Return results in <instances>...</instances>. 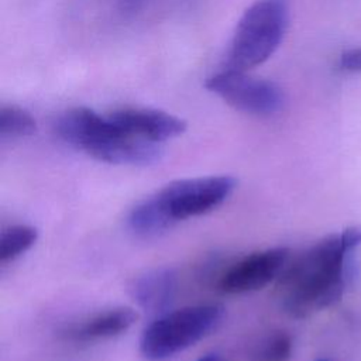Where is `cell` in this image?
<instances>
[{
    "instance_id": "obj_1",
    "label": "cell",
    "mask_w": 361,
    "mask_h": 361,
    "mask_svg": "<svg viewBox=\"0 0 361 361\" xmlns=\"http://www.w3.org/2000/svg\"><path fill=\"white\" fill-rule=\"evenodd\" d=\"M350 252L341 234H330L288 261L278 276L283 310L290 317L305 319L340 300Z\"/></svg>"
},
{
    "instance_id": "obj_2",
    "label": "cell",
    "mask_w": 361,
    "mask_h": 361,
    "mask_svg": "<svg viewBox=\"0 0 361 361\" xmlns=\"http://www.w3.org/2000/svg\"><path fill=\"white\" fill-rule=\"evenodd\" d=\"M285 0H257L237 23L223 69L247 72L272 56L288 28Z\"/></svg>"
},
{
    "instance_id": "obj_3",
    "label": "cell",
    "mask_w": 361,
    "mask_h": 361,
    "mask_svg": "<svg viewBox=\"0 0 361 361\" xmlns=\"http://www.w3.org/2000/svg\"><path fill=\"white\" fill-rule=\"evenodd\" d=\"M224 309L219 305L182 307L155 319L141 334L140 350L149 361H161L189 348L213 331Z\"/></svg>"
},
{
    "instance_id": "obj_4",
    "label": "cell",
    "mask_w": 361,
    "mask_h": 361,
    "mask_svg": "<svg viewBox=\"0 0 361 361\" xmlns=\"http://www.w3.org/2000/svg\"><path fill=\"white\" fill-rule=\"evenodd\" d=\"M235 186L237 179L230 175L178 179L155 196L169 219L176 223L212 212L227 200Z\"/></svg>"
},
{
    "instance_id": "obj_5",
    "label": "cell",
    "mask_w": 361,
    "mask_h": 361,
    "mask_svg": "<svg viewBox=\"0 0 361 361\" xmlns=\"http://www.w3.org/2000/svg\"><path fill=\"white\" fill-rule=\"evenodd\" d=\"M204 86L228 106L247 114L272 116L283 104V93L276 83L240 71L223 69L212 75Z\"/></svg>"
},
{
    "instance_id": "obj_6",
    "label": "cell",
    "mask_w": 361,
    "mask_h": 361,
    "mask_svg": "<svg viewBox=\"0 0 361 361\" xmlns=\"http://www.w3.org/2000/svg\"><path fill=\"white\" fill-rule=\"evenodd\" d=\"M290 251L274 247L252 252L233 264L219 279V289L224 293H247L262 289L278 278L288 264Z\"/></svg>"
},
{
    "instance_id": "obj_7",
    "label": "cell",
    "mask_w": 361,
    "mask_h": 361,
    "mask_svg": "<svg viewBox=\"0 0 361 361\" xmlns=\"http://www.w3.org/2000/svg\"><path fill=\"white\" fill-rule=\"evenodd\" d=\"M110 120L124 133L152 142H162L185 133L186 121L157 109L126 107L109 114Z\"/></svg>"
},
{
    "instance_id": "obj_8",
    "label": "cell",
    "mask_w": 361,
    "mask_h": 361,
    "mask_svg": "<svg viewBox=\"0 0 361 361\" xmlns=\"http://www.w3.org/2000/svg\"><path fill=\"white\" fill-rule=\"evenodd\" d=\"M130 295L137 305L148 313L164 314L172 305L178 290V274L175 269L162 267L149 269L130 283Z\"/></svg>"
},
{
    "instance_id": "obj_9",
    "label": "cell",
    "mask_w": 361,
    "mask_h": 361,
    "mask_svg": "<svg viewBox=\"0 0 361 361\" xmlns=\"http://www.w3.org/2000/svg\"><path fill=\"white\" fill-rule=\"evenodd\" d=\"M138 319L131 307H114L94 314L80 324L71 326L63 336L72 341H94L111 338L127 331Z\"/></svg>"
},
{
    "instance_id": "obj_10",
    "label": "cell",
    "mask_w": 361,
    "mask_h": 361,
    "mask_svg": "<svg viewBox=\"0 0 361 361\" xmlns=\"http://www.w3.org/2000/svg\"><path fill=\"white\" fill-rule=\"evenodd\" d=\"M175 223L165 213L155 195L148 196L131 209L127 217L128 228L140 237H154Z\"/></svg>"
},
{
    "instance_id": "obj_11",
    "label": "cell",
    "mask_w": 361,
    "mask_h": 361,
    "mask_svg": "<svg viewBox=\"0 0 361 361\" xmlns=\"http://www.w3.org/2000/svg\"><path fill=\"white\" fill-rule=\"evenodd\" d=\"M38 238V230L32 226L17 224L6 228L0 237V262L6 264L27 250H30Z\"/></svg>"
},
{
    "instance_id": "obj_12",
    "label": "cell",
    "mask_w": 361,
    "mask_h": 361,
    "mask_svg": "<svg viewBox=\"0 0 361 361\" xmlns=\"http://www.w3.org/2000/svg\"><path fill=\"white\" fill-rule=\"evenodd\" d=\"M292 337L282 330L262 337L251 350V361H288L292 355Z\"/></svg>"
},
{
    "instance_id": "obj_13",
    "label": "cell",
    "mask_w": 361,
    "mask_h": 361,
    "mask_svg": "<svg viewBox=\"0 0 361 361\" xmlns=\"http://www.w3.org/2000/svg\"><path fill=\"white\" fill-rule=\"evenodd\" d=\"M37 130L35 118L25 109L7 104L0 109V134L1 137H27Z\"/></svg>"
},
{
    "instance_id": "obj_14",
    "label": "cell",
    "mask_w": 361,
    "mask_h": 361,
    "mask_svg": "<svg viewBox=\"0 0 361 361\" xmlns=\"http://www.w3.org/2000/svg\"><path fill=\"white\" fill-rule=\"evenodd\" d=\"M340 66L348 72H361V47L344 51L340 56Z\"/></svg>"
},
{
    "instance_id": "obj_15",
    "label": "cell",
    "mask_w": 361,
    "mask_h": 361,
    "mask_svg": "<svg viewBox=\"0 0 361 361\" xmlns=\"http://www.w3.org/2000/svg\"><path fill=\"white\" fill-rule=\"evenodd\" d=\"M340 234H341L343 243L348 251H353L354 248H357L361 244V224L350 226V227L344 228L343 233H340Z\"/></svg>"
},
{
    "instance_id": "obj_16",
    "label": "cell",
    "mask_w": 361,
    "mask_h": 361,
    "mask_svg": "<svg viewBox=\"0 0 361 361\" xmlns=\"http://www.w3.org/2000/svg\"><path fill=\"white\" fill-rule=\"evenodd\" d=\"M197 361H221V360L217 355H214V354H209V355H204V357L199 358Z\"/></svg>"
},
{
    "instance_id": "obj_17",
    "label": "cell",
    "mask_w": 361,
    "mask_h": 361,
    "mask_svg": "<svg viewBox=\"0 0 361 361\" xmlns=\"http://www.w3.org/2000/svg\"><path fill=\"white\" fill-rule=\"evenodd\" d=\"M317 361H327V360H317Z\"/></svg>"
}]
</instances>
